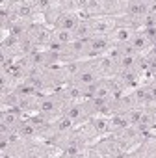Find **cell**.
Returning <instances> with one entry per match:
<instances>
[{"mask_svg": "<svg viewBox=\"0 0 156 158\" xmlns=\"http://www.w3.org/2000/svg\"><path fill=\"white\" fill-rule=\"evenodd\" d=\"M15 130L19 132V136H21L23 139H41V138H39V128H37L28 117H24V119L21 121V125H19Z\"/></svg>", "mask_w": 156, "mask_h": 158, "instance_id": "6", "label": "cell"}, {"mask_svg": "<svg viewBox=\"0 0 156 158\" xmlns=\"http://www.w3.org/2000/svg\"><path fill=\"white\" fill-rule=\"evenodd\" d=\"M130 45L134 47V50L138 52V54H147L149 50H150V47H152V43L147 39V35L141 32V30H136L134 32V35H132V39H130Z\"/></svg>", "mask_w": 156, "mask_h": 158, "instance_id": "7", "label": "cell"}, {"mask_svg": "<svg viewBox=\"0 0 156 158\" xmlns=\"http://www.w3.org/2000/svg\"><path fill=\"white\" fill-rule=\"evenodd\" d=\"M113 45L112 35H91L88 39V58H99L102 56L110 47Z\"/></svg>", "mask_w": 156, "mask_h": 158, "instance_id": "2", "label": "cell"}, {"mask_svg": "<svg viewBox=\"0 0 156 158\" xmlns=\"http://www.w3.org/2000/svg\"><path fill=\"white\" fill-rule=\"evenodd\" d=\"M89 121H91V125L95 127V130H97V134H99L101 138L112 132V127H110V115H93Z\"/></svg>", "mask_w": 156, "mask_h": 158, "instance_id": "8", "label": "cell"}, {"mask_svg": "<svg viewBox=\"0 0 156 158\" xmlns=\"http://www.w3.org/2000/svg\"><path fill=\"white\" fill-rule=\"evenodd\" d=\"M74 37L76 39H89L93 35V28H91V19H84V21H78L76 28H74Z\"/></svg>", "mask_w": 156, "mask_h": 158, "instance_id": "11", "label": "cell"}, {"mask_svg": "<svg viewBox=\"0 0 156 158\" xmlns=\"http://www.w3.org/2000/svg\"><path fill=\"white\" fill-rule=\"evenodd\" d=\"M76 24H78L76 13H74V11H67V13L61 15V19L58 21V24H56L54 30H71V32H74Z\"/></svg>", "mask_w": 156, "mask_h": 158, "instance_id": "9", "label": "cell"}, {"mask_svg": "<svg viewBox=\"0 0 156 158\" xmlns=\"http://www.w3.org/2000/svg\"><path fill=\"white\" fill-rule=\"evenodd\" d=\"M54 39H58L63 45H69L74 39V34L71 30H54Z\"/></svg>", "mask_w": 156, "mask_h": 158, "instance_id": "13", "label": "cell"}, {"mask_svg": "<svg viewBox=\"0 0 156 158\" xmlns=\"http://www.w3.org/2000/svg\"><path fill=\"white\" fill-rule=\"evenodd\" d=\"M97 80H101V74H99V69H97V63H95V58L91 60H86L82 69L78 71L72 78H71V82L69 86L72 88H78V89H84L91 84H95Z\"/></svg>", "mask_w": 156, "mask_h": 158, "instance_id": "1", "label": "cell"}, {"mask_svg": "<svg viewBox=\"0 0 156 158\" xmlns=\"http://www.w3.org/2000/svg\"><path fill=\"white\" fill-rule=\"evenodd\" d=\"M104 56H106V58H110L112 61L119 63V60L123 58V45H121V43H115V41H113V45H112V47H110V48H108V50L104 52Z\"/></svg>", "mask_w": 156, "mask_h": 158, "instance_id": "12", "label": "cell"}, {"mask_svg": "<svg viewBox=\"0 0 156 158\" xmlns=\"http://www.w3.org/2000/svg\"><path fill=\"white\" fill-rule=\"evenodd\" d=\"M95 63H97V69H99V74L101 78H112L117 74V63L112 61L110 58H106L104 54L95 58Z\"/></svg>", "mask_w": 156, "mask_h": 158, "instance_id": "5", "label": "cell"}, {"mask_svg": "<svg viewBox=\"0 0 156 158\" xmlns=\"http://www.w3.org/2000/svg\"><path fill=\"white\" fill-rule=\"evenodd\" d=\"M117 21L115 17L110 15H99V17H91V28H93V35H112V32L115 30Z\"/></svg>", "mask_w": 156, "mask_h": 158, "instance_id": "3", "label": "cell"}, {"mask_svg": "<svg viewBox=\"0 0 156 158\" xmlns=\"http://www.w3.org/2000/svg\"><path fill=\"white\" fill-rule=\"evenodd\" d=\"M26 117V114L19 108H10V110H0V123H4L11 128H17L21 121Z\"/></svg>", "mask_w": 156, "mask_h": 158, "instance_id": "4", "label": "cell"}, {"mask_svg": "<svg viewBox=\"0 0 156 158\" xmlns=\"http://www.w3.org/2000/svg\"><path fill=\"white\" fill-rule=\"evenodd\" d=\"M134 32H136V30H132V28H128V26L117 24V26H115V30L112 32V39H113L115 43H130V39H132V35H134Z\"/></svg>", "mask_w": 156, "mask_h": 158, "instance_id": "10", "label": "cell"}]
</instances>
